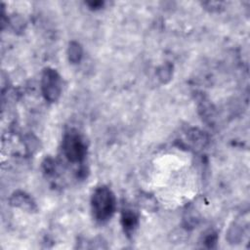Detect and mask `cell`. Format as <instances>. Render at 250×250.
Listing matches in <instances>:
<instances>
[{"label":"cell","mask_w":250,"mask_h":250,"mask_svg":"<svg viewBox=\"0 0 250 250\" xmlns=\"http://www.w3.org/2000/svg\"><path fill=\"white\" fill-rule=\"evenodd\" d=\"M92 211L95 219L101 223L108 221L116 207V201L112 191L104 186L99 187L95 189L92 195Z\"/></svg>","instance_id":"cell-1"},{"label":"cell","mask_w":250,"mask_h":250,"mask_svg":"<svg viewBox=\"0 0 250 250\" xmlns=\"http://www.w3.org/2000/svg\"><path fill=\"white\" fill-rule=\"evenodd\" d=\"M42 93L50 103L56 102L62 92V82L60 74L53 68L47 67L42 74Z\"/></svg>","instance_id":"cell-2"},{"label":"cell","mask_w":250,"mask_h":250,"mask_svg":"<svg viewBox=\"0 0 250 250\" xmlns=\"http://www.w3.org/2000/svg\"><path fill=\"white\" fill-rule=\"evenodd\" d=\"M62 147L65 156L73 162L80 161L84 158L86 153V146L76 132H68L63 138Z\"/></svg>","instance_id":"cell-3"},{"label":"cell","mask_w":250,"mask_h":250,"mask_svg":"<svg viewBox=\"0 0 250 250\" xmlns=\"http://www.w3.org/2000/svg\"><path fill=\"white\" fill-rule=\"evenodd\" d=\"M11 204L17 207H21V209H31L32 210V206H33V202L31 200V198L21 192V193H15L12 198H11Z\"/></svg>","instance_id":"cell-4"},{"label":"cell","mask_w":250,"mask_h":250,"mask_svg":"<svg viewBox=\"0 0 250 250\" xmlns=\"http://www.w3.org/2000/svg\"><path fill=\"white\" fill-rule=\"evenodd\" d=\"M122 224L126 232H131L137 226V216L131 210H126L122 215Z\"/></svg>","instance_id":"cell-5"},{"label":"cell","mask_w":250,"mask_h":250,"mask_svg":"<svg viewBox=\"0 0 250 250\" xmlns=\"http://www.w3.org/2000/svg\"><path fill=\"white\" fill-rule=\"evenodd\" d=\"M82 57L81 46L77 42H71L68 47V58L69 61L73 63H76L80 61Z\"/></svg>","instance_id":"cell-6"}]
</instances>
